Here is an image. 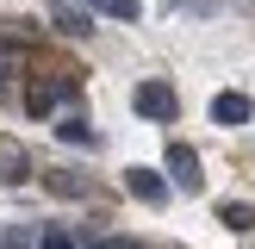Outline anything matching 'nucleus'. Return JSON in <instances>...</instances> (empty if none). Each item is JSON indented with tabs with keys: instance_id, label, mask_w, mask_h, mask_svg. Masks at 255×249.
<instances>
[{
	"instance_id": "nucleus-1",
	"label": "nucleus",
	"mask_w": 255,
	"mask_h": 249,
	"mask_svg": "<svg viewBox=\"0 0 255 249\" xmlns=\"http://www.w3.org/2000/svg\"><path fill=\"white\" fill-rule=\"evenodd\" d=\"M168 174H174L181 193H199V187H206V174H199V149L193 143H168Z\"/></svg>"
},
{
	"instance_id": "nucleus-2",
	"label": "nucleus",
	"mask_w": 255,
	"mask_h": 249,
	"mask_svg": "<svg viewBox=\"0 0 255 249\" xmlns=\"http://www.w3.org/2000/svg\"><path fill=\"white\" fill-rule=\"evenodd\" d=\"M131 106L143 112V119H174V112H181V100H174V87H168V81H143Z\"/></svg>"
},
{
	"instance_id": "nucleus-3",
	"label": "nucleus",
	"mask_w": 255,
	"mask_h": 249,
	"mask_svg": "<svg viewBox=\"0 0 255 249\" xmlns=\"http://www.w3.org/2000/svg\"><path fill=\"white\" fill-rule=\"evenodd\" d=\"M212 119H218V124H249V119H255V100L237 94V87H224V94L212 100Z\"/></svg>"
},
{
	"instance_id": "nucleus-4",
	"label": "nucleus",
	"mask_w": 255,
	"mask_h": 249,
	"mask_svg": "<svg viewBox=\"0 0 255 249\" xmlns=\"http://www.w3.org/2000/svg\"><path fill=\"white\" fill-rule=\"evenodd\" d=\"M125 187H131L143 206H162V199H168V181H162L156 168H131V174H125Z\"/></svg>"
},
{
	"instance_id": "nucleus-5",
	"label": "nucleus",
	"mask_w": 255,
	"mask_h": 249,
	"mask_svg": "<svg viewBox=\"0 0 255 249\" xmlns=\"http://www.w3.org/2000/svg\"><path fill=\"white\" fill-rule=\"evenodd\" d=\"M218 224H224V231H255V206H249V199H224Z\"/></svg>"
},
{
	"instance_id": "nucleus-6",
	"label": "nucleus",
	"mask_w": 255,
	"mask_h": 249,
	"mask_svg": "<svg viewBox=\"0 0 255 249\" xmlns=\"http://www.w3.org/2000/svg\"><path fill=\"white\" fill-rule=\"evenodd\" d=\"M50 19H56V31H62V37H81V31H87V12H75L69 0H56V6H50Z\"/></svg>"
},
{
	"instance_id": "nucleus-7",
	"label": "nucleus",
	"mask_w": 255,
	"mask_h": 249,
	"mask_svg": "<svg viewBox=\"0 0 255 249\" xmlns=\"http://www.w3.org/2000/svg\"><path fill=\"white\" fill-rule=\"evenodd\" d=\"M87 12H100V19H131L137 25V0H81Z\"/></svg>"
},
{
	"instance_id": "nucleus-8",
	"label": "nucleus",
	"mask_w": 255,
	"mask_h": 249,
	"mask_svg": "<svg viewBox=\"0 0 255 249\" xmlns=\"http://www.w3.org/2000/svg\"><path fill=\"white\" fill-rule=\"evenodd\" d=\"M56 137H62V143H81V149H87V143H94V124H87L81 112H69V119L56 124Z\"/></svg>"
},
{
	"instance_id": "nucleus-9",
	"label": "nucleus",
	"mask_w": 255,
	"mask_h": 249,
	"mask_svg": "<svg viewBox=\"0 0 255 249\" xmlns=\"http://www.w3.org/2000/svg\"><path fill=\"white\" fill-rule=\"evenodd\" d=\"M62 94H69V81H62V75H56V81H44V87H31V100H25V106H31V112H50V106H56Z\"/></svg>"
},
{
	"instance_id": "nucleus-10",
	"label": "nucleus",
	"mask_w": 255,
	"mask_h": 249,
	"mask_svg": "<svg viewBox=\"0 0 255 249\" xmlns=\"http://www.w3.org/2000/svg\"><path fill=\"white\" fill-rule=\"evenodd\" d=\"M50 187H56L62 199H75V193H81V181H75V174H62V168H50Z\"/></svg>"
},
{
	"instance_id": "nucleus-11",
	"label": "nucleus",
	"mask_w": 255,
	"mask_h": 249,
	"mask_svg": "<svg viewBox=\"0 0 255 249\" xmlns=\"http://www.w3.org/2000/svg\"><path fill=\"white\" fill-rule=\"evenodd\" d=\"M37 249H75V237H62V231H44V243Z\"/></svg>"
},
{
	"instance_id": "nucleus-12",
	"label": "nucleus",
	"mask_w": 255,
	"mask_h": 249,
	"mask_svg": "<svg viewBox=\"0 0 255 249\" xmlns=\"http://www.w3.org/2000/svg\"><path fill=\"white\" fill-rule=\"evenodd\" d=\"M94 249H143V243H131V237H100Z\"/></svg>"
}]
</instances>
